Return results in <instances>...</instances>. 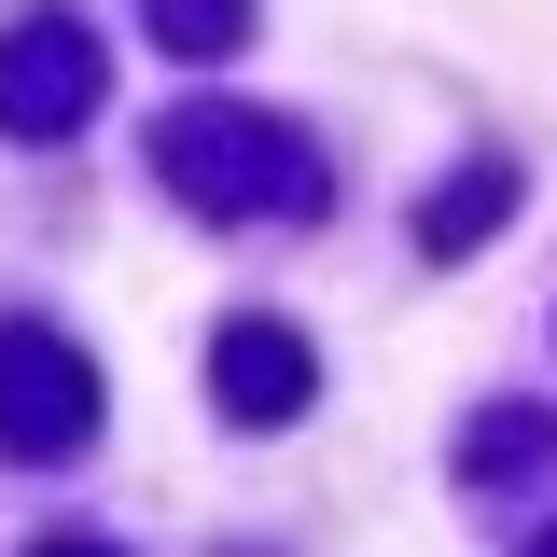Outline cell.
Listing matches in <instances>:
<instances>
[{
	"mask_svg": "<svg viewBox=\"0 0 557 557\" xmlns=\"http://www.w3.org/2000/svg\"><path fill=\"white\" fill-rule=\"evenodd\" d=\"M153 168H168L196 209H223V223H293V209H321L307 139L265 126V112H237V98H182V112L153 126Z\"/></svg>",
	"mask_w": 557,
	"mask_h": 557,
	"instance_id": "1",
	"label": "cell"
},
{
	"mask_svg": "<svg viewBox=\"0 0 557 557\" xmlns=\"http://www.w3.org/2000/svg\"><path fill=\"white\" fill-rule=\"evenodd\" d=\"M98 432V362L57 321H0V446L14 460H70Z\"/></svg>",
	"mask_w": 557,
	"mask_h": 557,
	"instance_id": "2",
	"label": "cell"
},
{
	"mask_svg": "<svg viewBox=\"0 0 557 557\" xmlns=\"http://www.w3.org/2000/svg\"><path fill=\"white\" fill-rule=\"evenodd\" d=\"M84 112H98V42L70 14H28L0 42V139H70Z\"/></svg>",
	"mask_w": 557,
	"mask_h": 557,
	"instance_id": "3",
	"label": "cell"
},
{
	"mask_svg": "<svg viewBox=\"0 0 557 557\" xmlns=\"http://www.w3.org/2000/svg\"><path fill=\"white\" fill-rule=\"evenodd\" d=\"M209 391H223V418H237V432H278V418L321 391V362H307V335H293V321H223V335H209Z\"/></svg>",
	"mask_w": 557,
	"mask_h": 557,
	"instance_id": "4",
	"label": "cell"
},
{
	"mask_svg": "<svg viewBox=\"0 0 557 557\" xmlns=\"http://www.w3.org/2000/svg\"><path fill=\"white\" fill-rule=\"evenodd\" d=\"M502 209H516V168H460L446 196H418V251H432V265H460Z\"/></svg>",
	"mask_w": 557,
	"mask_h": 557,
	"instance_id": "5",
	"label": "cell"
},
{
	"mask_svg": "<svg viewBox=\"0 0 557 557\" xmlns=\"http://www.w3.org/2000/svg\"><path fill=\"white\" fill-rule=\"evenodd\" d=\"M530 460H557V418L544 405H502V418H474V432H460V474H530Z\"/></svg>",
	"mask_w": 557,
	"mask_h": 557,
	"instance_id": "6",
	"label": "cell"
},
{
	"mask_svg": "<svg viewBox=\"0 0 557 557\" xmlns=\"http://www.w3.org/2000/svg\"><path fill=\"white\" fill-rule=\"evenodd\" d=\"M153 42L168 57H237L251 42V0H153Z\"/></svg>",
	"mask_w": 557,
	"mask_h": 557,
	"instance_id": "7",
	"label": "cell"
},
{
	"mask_svg": "<svg viewBox=\"0 0 557 557\" xmlns=\"http://www.w3.org/2000/svg\"><path fill=\"white\" fill-rule=\"evenodd\" d=\"M28 557H112V544H28Z\"/></svg>",
	"mask_w": 557,
	"mask_h": 557,
	"instance_id": "8",
	"label": "cell"
},
{
	"mask_svg": "<svg viewBox=\"0 0 557 557\" xmlns=\"http://www.w3.org/2000/svg\"><path fill=\"white\" fill-rule=\"evenodd\" d=\"M530 557H557V530H544V544H530Z\"/></svg>",
	"mask_w": 557,
	"mask_h": 557,
	"instance_id": "9",
	"label": "cell"
}]
</instances>
